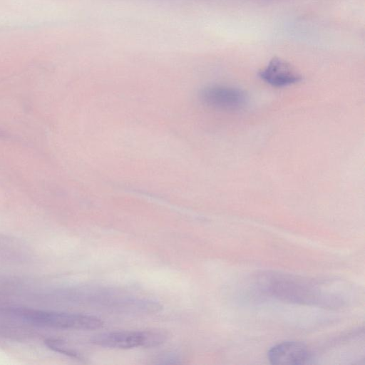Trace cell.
<instances>
[{"label": "cell", "instance_id": "6da1fadb", "mask_svg": "<svg viewBox=\"0 0 365 365\" xmlns=\"http://www.w3.org/2000/svg\"><path fill=\"white\" fill-rule=\"evenodd\" d=\"M10 312L32 324L53 328L93 330L103 326V322L100 318L88 314L23 308L13 309Z\"/></svg>", "mask_w": 365, "mask_h": 365}, {"label": "cell", "instance_id": "7a4b0ae2", "mask_svg": "<svg viewBox=\"0 0 365 365\" xmlns=\"http://www.w3.org/2000/svg\"><path fill=\"white\" fill-rule=\"evenodd\" d=\"M168 337V333L162 329L117 331L95 335L91 342L110 349L149 348L164 344Z\"/></svg>", "mask_w": 365, "mask_h": 365}, {"label": "cell", "instance_id": "3957f363", "mask_svg": "<svg viewBox=\"0 0 365 365\" xmlns=\"http://www.w3.org/2000/svg\"><path fill=\"white\" fill-rule=\"evenodd\" d=\"M200 97L206 106L225 110L238 109L246 101V95L242 90L222 85L205 87L200 91Z\"/></svg>", "mask_w": 365, "mask_h": 365}, {"label": "cell", "instance_id": "277c9868", "mask_svg": "<svg viewBox=\"0 0 365 365\" xmlns=\"http://www.w3.org/2000/svg\"><path fill=\"white\" fill-rule=\"evenodd\" d=\"M259 78L274 87H284L302 80V75L287 61L273 57L258 73Z\"/></svg>", "mask_w": 365, "mask_h": 365}, {"label": "cell", "instance_id": "5b68a950", "mask_svg": "<svg viewBox=\"0 0 365 365\" xmlns=\"http://www.w3.org/2000/svg\"><path fill=\"white\" fill-rule=\"evenodd\" d=\"M269 362L277 365L308 364L311 354L307 346L299 341H284L272 346L267 353Z\"/></svg>", "mask_w": 365, "mask_h": 365}, {"label": "cell", "instance_id": "8992f818", "mask_svg": "<svg viewBox=\"0 0 365 365\" xmlns=\"http://www.w3.org/2000/svg\"><path fill=\"white\" fill-rule=\"evenodd\" d=\"M45 344L51 349L66 354L69 356L78 358L79 355L74 350L70 349L64 341L56 339H47L44 341Z\"/></svg>", "mask_w": 365, "mask_h": 365}]
</instances>
